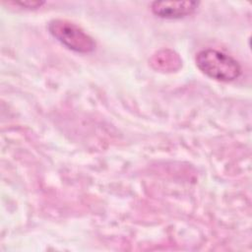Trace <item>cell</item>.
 <instances>
[{"instance_id":"6da1fadb","label":"cell","mask_w":252,"mask_h":252,"mask_svg":"<svg viewBox=\"0 0 252 252\" xmlns=\"http://www.w3.org/2000/svg\"><path fill=\"white\" fill-rule=\"evenodd\" d=\"M195 62L203 74L219 82H232L241 75V66L238 61L217 49L206 48L199 51Z\"/></svg>"},{"instance_id":"7a4b0ae2","label":"cell","mask_w":252,"mask_h":252,"mask_svg":"<svg viewBox=\"0 0 252 252\" xmlns=\"http://www.w3.org/2000/svg\"><path fill=\"white\" fill-rule=\"evenodd\" d=\"M51 35L65 47L78 52L90 53L95 49L94 39L78 25L63 19H54L48 24Z\"/></svg>"},{"instance_id":"3957f363","label":"cell","mask_w":252,"mask_h":252,"mask_svg":"<svg viewBox=\"0 0 252 252\" xmlns=\"http://www.w3.org/2000/svg\"><path fill=\"white\" fill-rule=\"evenodd\" d=\"M199 6L196 1H155L152 12L162 19H182L193 14Z\"/></svg>"},{"instance_id":"277c9868","label":"cell","mask_w":252,"mask_h":252,"mask_svg":"<svg viewBox=\"0 0 252 252\" xmlns=\"http://www.w3.org/2000/svg\"><path fill=\"white\" fill-rule=\"evenodd\" d=\"M151 65L156 70L162 72H172L178 70L181 67L182 60L173 50L161 49L152 56Z\"/></svg>"},{"instance_id":"5b68a950","label":"cell","mask_w":252,"mask_h":252,"mask_svg":"<svg viewBox=\"0 0 252 252\" xmlns=\"http://www.w3.org/2000/svg\"><path fill=\"white\" fill-rule=\"evenodd\" d=\"M12 4L20 6L21 8L36 9V8L41 7L44 4V2H41V1H21V2H12Z\"/></svg>"}]
</instances>
